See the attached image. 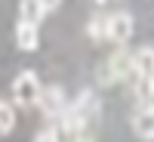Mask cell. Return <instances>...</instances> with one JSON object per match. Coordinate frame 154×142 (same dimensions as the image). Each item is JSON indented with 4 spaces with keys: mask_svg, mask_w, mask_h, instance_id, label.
<instances>
[{
    "mask_svg": "<svg viewBox=\"0 0 154 142\" xmlns=\"http://www.w3.org/2000/svg\"><path fill=\"white\" fill-rule=\"evenodd\" d=\"M16 43H19V49L31 53V49H37V46H40V31H37L34 25L19 22V25H16Z\"/></svg>",
    "mask_w": 154,
    "mask_h": 142,
    "instance_id": "cell-8",
    "label": "cell"
},
{
    "mask_svg": "<svg viewBox=\"0 0 154 142\" xmlns=\"http://www.w3.org/2000/svg\"><path fill=\"white\" fill-rule=\"evenodd\" d=\"M105 37H108L111 43L123 46V43L133 37V16H130V12H114V16H108V28H105Z\"/></svg>",
    "mask_w": 154,
    "mask_h": 142,
    "instance_id": "cell-3",
    "label": "cell"
},
{
    "mask_svg": "<svg viewBox=\"0 0 154 142\" xmlns=\"http://www.w3.org/2000/svg\"><path fill=\"white\" fill-rule=\"evenodd\" d=\"M37 105H40V111L49 114V118L62 114V111H65V93H62V87H43Z\"/></svg>",
    "mask_w": 154,
    "mask_h": 142,
    "instance_id": "cell-5",
    "label": "cell"
},
{
    "mask_svg": "<svg viewBox=\"0 0 154 142\" xmlns=\"http://www.w3.org/2000/svg\"><path fill=\"white\" fill-rule=\"evenodd\" d=\"M105 28H108V16H93L89 19V37H93V40H102V37H105Z\"/></svg>",
    "mask_w": 154,
    "mask_h": 142,
    "instance_id": "cell-11",
    "label": "cell"
},
{
    "mask_svg": "<svg viewBox=\"0 0 154 142\" xmlns=\"http://www.w3.org/2000/svg\"><path fill=\"white\" fill-rule=\"evenodd\" d=\"M12 127H16V114H12V105L6 102H0V133H12Z\"/></svg>",
    "mask_w": 154,
    "mask_h": 142,
    "instance_id": "cell-10",
    "label": "cell"
},
{
    "mask_svg": "<svg viewBox=\"0 0 154 142\" xmlns=\"http://www.w3.org/2000/svg\"><path fill=\"white\" fill-rule=\"evenodd\" d=\"M71 142H93V136H86V133H80V136H74Z\"/></svg>",
    "mask_w": 154,
    "mask_h": 142,
    "instance_id": "cell-13",
    "label": "cell"
},
{
    "mask_svg": "<svg viewBox=\"0 0 154 142\" xmlns=\"http://www.w3.org/2000/svg\"><path fill=\"white\" fill-rule=\"evenodd\" d=\"M123 77H133V53H126V49H117L105 65L99 68V84H117Z\"/></svg>",
    "mask_w": 154,
    "mask_h": 142,
    "instance_id": "cell-1",
    "label": "cell"
},
{
    "mask_svg": "<svg viewBox=\"0 0 154 142\" xmlns=\"http://www.w3.org/2000/svg\"><path fill=\"white\" fill-rule=\"evenodd\" d=\"M133 77L154 80V46H142L133 53Z\"/></svg>",
    "mask_w": 154,
    "mask_h": 142,
    "instance_id": "cell-6",
    "label": "cell"
},
{
    "mask_svg": "<svg viewBox=\"0 0 154 142\" xmlns=\"http://www.w3.org/2000/svg\"><path fill=\"white\" fill-rule=\"evenodd\" d=\"M34 142H59V133H56V130H43Z\"/></svg>",
    "mask_w": 154,
    "mask_h": 142,
    "instance_id": "cell-12",
    "label": "cell"
},
{
    "mask_svg": "<svg viewBox=\"0 0 154 142\" xmlns=\"http://www.w3.org/2000/svg\"><path fill=\"white\" fill-rule=\"evenodd\" d=\"M136 96L142 99V108L151 105V99H154V80H148V77H136Z\"/></svg>",
    "mask_w": 154,
    "mask_h": 142,
    "instance_id": "cell-9",
    "label": "cell"
},
{
    "mask_svg": "<svg viewBox=\"0 0 154 142\" xmlns=\"http://www.w3.org/2000/svg\"><path fill=\"white\" fill-rule=\"evenodd\" d=\"M40 80H37L34 71H22L16 80H12V99L19 102V105H37V99H40Z\"/></svg>",
    "mask_w": 154,
    "mask_h": 142,
    "instance_id": "cell-2",
    "label": "cell"
},
{
    "mask_svg": "<svg viewBox=\"0 0 154 142\" xmlns=\"http://www.w3.org/2000/svg\"><path fill=\"white\" fill-rule=\"evenodd\" d=\"M59 3H40V0H22L19 3V22L25 25H34V28H40V22L46 12H53Z\"/></svg>",
    "mask_w": 154,
    "mask_h": 142,
    "instance_id": "cell-4",
    "label": "cell"
},
{
    "mask_svg": "<svg viewBox=\"0 0 154 142\" xmlns=\"http://www.w3.org/2000/svg\"><path fill=\"white\" fill-rule=\"evenodd\" d=\"M133 130H136V136H139V139L154 142V105L142 108V111L133 118Z\"/></svg>",
    "mask_w": 154,
    "mask_h": 142,
    "instance_id": "cell-7",
    "label": "cell"
}]
</instances>
